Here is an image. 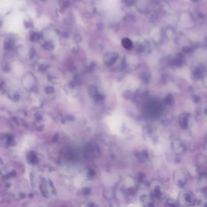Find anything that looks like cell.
<instances>
[{
  "instance_id": "24",
  "label": "cell",
  "mask_w": 207,
  "mask_h": 207,
  "mask_svg": "<svg viewBox=\"0 0 207 207\" xmlns=\"http://www.w3.org/2000/svg\"><path fill=\"white\" fill-rule=\"evenodd\" d=\"M62 35L63 37H67L68 36V33H67V32H63V33H62Z\"/></svg>"
},
{
  "instance_id": "6",
  "label": "cell",
  "mask_w": 207,
  "mask_h": 207,
  "mask_svg": "<svg viewBox=\"0 0 207 207\" xmlns=\"http://www.w3.org/2000/svg\"><path fill=\"white\" fill-rule=\"evenodd\" d=\"M42 33L37 32H33L30 36V40L32 42H37L43 38Z\"/></svg>"
},
{
  "instance_id": "7",
  "label": "cell",
  "mask_w": 207,
  "mask_h": 207,
  "mask_svg": "<svg viewBox=\"0 0 207 207\" xmlns=\"http://www.w3.org/2000/svg\"><path fill=\"white\" fill-rule=\"evenodd\" d=\"M121 44L123 48L126 49H129L132 46V41L127 38H123L121 41Z\"/></svg>"
},
{
  "instance_id": "16",
  "label": "cell",
  "mask_w": 207,
  "mask_h": 207,
  "mask_svg": "<svg viewBox=\"0 0 207 207\" xmlns=\"http://www.w3.org/2000/svg\"><path fill=\"white\" fill-rule=\"evenodd\" d=\"M10 69V68L9 66V64L5 63L3 65L2 70L4 72H5V73H8Z\"/></svg>"
},
{
  "instance_id": "21",
  "label": "cell",
  "mask_w": 207,
  "mask_h": 207,
  "mask_svg": "<svg viewBox=\"0 0 207 207\" xmlns=\"http://www.w3.org/2000/svg\"><path fill=\"white\" fill-rule=\"evenodd\" d=\"M79 47H75L73 48L72 50V52L73 53H77L79 51Z\"/></svg>"
},
{
  "instance_id": "1",
  "label": "cell",
  "mask_w": 207,
  "mask_h": 207,
  "mask_svg": "<svg viewBox=\"0 0 207 207\" xmlns=\"http://www.w3.org/2000/svg\"><path fill=\"white\" fill-rule=\"evenodd\" d=\"M179 204H182L185 207H190L193 206L196 202L195 195L191 192L185 191L181 192L179 196Z\"/></svg>"
},
{
  "instance_id": "23",
  "label": "cell",
  "mask_w": 207,
  "mask_h": 207,
  "mask_svg": "<svg viewBox=\"0 0 207 207\" xmlns=\"http://www.w3.org/2000/svg\"><path fill=\"white\" fill-rule=\"evenodd\" d=\"M3 86V83L2 81V80L0 79V91L2 90Z\"/></svg>"
},
{
  "instance_id": "9",
  "label": "cell",
  "mask_w": 207,
  "mask_h": 207,
  "mask_svg": "<svg viewBox=\"0 0 207 207\" xmlns=\"http://www.w3.org/2000/svg\"><path fill=\"white\" fill-rule=\"evenodd\" d=\"M179 203L178 202L173 199H169L167 200L165 204L166 207H179Z\"/></svg>"
},
{
  "instance_id": "2",
  "label": "cell",
  "mask_w": 207,
  "mask_h": 207,
  "mask_svg": "<svg viewBox=\"0 0 207 207\" xmlns=\"http://www.w3.org/2000/svg\"><path fill=\"white\" fill-rule=\"evenodd\" d=\"M117 54L114 53H109L104 55L103 61L106 66H111L115 63L118 58Z\"/></svg>"
},
{
  "instance_id": "18",
  "label": "cell",
  "mask_w": 207,
  "mask_h": 207,
  "mask_svg": "<svg viewBox=\"0 0 207 207\" xmlns=\"http://www.w3.org/2000/svg\"><path fill=\"white\" fill-rule=\"evenodd\" d=\"M145 177L144 175H139L138 177V181L140 183H143L145 181Z\"/></svg>"
},
{
  "instance_id": "12",
  "label": "cell",
  "mask_w": 207,
  "mask_h": 207,
  "mask_svg": "<svg viewBox=\"0 0 207 207\" xmlns=\"http://www.w3.org/2000/svg\"><path fill=\"white\" fill-rule=\"evenodd\" d=\"M73 39L74 41H75V42L77 43H80L82 41L81 36H80V35L78 34H75V35L73 36Z\"/></svg>"
},
{
  "instance_id": "22",
  "label": "cell",
  "mask_w": 207,
  "mask_h": 207,
  "mask_svg": "<svg viewBox=\"0 0 207 207\" xmlns=\"http://www.w3.org/2000/svg\"><path fill=\"white\" fill-rule=\"evenodd\" d=\"M24 24L25 27H26V28H28L30 27V26H31L30 24L28 22H27V21H25L24 22Z\"/></svg>"
},
{
  "instance_id": "5",
  "label": "cell",
  "mask_w": 207,
  "mask_h": 207,
  "mask_svg": "<svg viewBox=\"0 0 207 207\" xmlns=\"http://www.w3.org/2000/svg\"><path fill=\"white\" fill-rule=\"evenodd\" d=\"M14 46V41L11 38H7L5 40L4 43V48L6 51H9L12 49Z\"/></svg>"
},
{
  "instance_id": "10",
  "label": "cell",
  "mask_w": 207,
  "mask_h": 207,
  "mask_svg": "<svg viewBox=\"0 0 207 207\" xmlns=\"http://www.w3.org/2000/svg\"><path fill=\"white\" fill-rule=\"evenodd\" d=\"M60 5L63 8H68L71 5V2L67 0L60 1Z\"/></svg>"
},
{
  "instance_id": "20",
  "label": "cell",
  "mask_w": 207,
  "mask_h": 207,
  "mask_svg": "<svg viewBox=\"0 0 207 207\" xmlns=\"http://www.w3.org/2000/svg\"><path fill=\"white\" fill-rule=\"evenodd\" d=\"M182 49L183 51L185 52V53H189L191 51V48L189 47H183Z\"/></svg>"
},
{
  "instance_id": "13",
  "label": "cell",
  "mask_w": 207,
  "mask_h": 207,
  "mask_svg": "<svg viewBox=\"0 0 207 207\" xmlns=\"http://www.w3.org/2000/svg\"><path fill=\"white\" fill-rule=\"evenodd\" d=\"M36 54V51L35 49L34 48H31L29 51V57L30 59H33L34 57L35 56V55Z\"/></svg>"
},
{
  "instance_id": "8",
  "label": "cell",
  "mask_w": 207,
  "mask_h": 207,
  "mask_svg": "<svg viewBox=\"0 0 207 207\" xmlns=\"http://www.w3.org/2000/svg\"><path fill=\"white\" fill-rule=\"evenodd\" d=\"M42 48L45 50L48 51H53L54 49V46L53 42L51 41H48L45 42L42 45Z\"/></svg>"
},
{
  "instance_id": "3",
  "label": "cell",
  "mask_w": 207,
  "mask_h": 207,
  "mask_svg": "<svg viewBox=\"0 0 207 207\" xmlns=\"http://www.w3.org/2000/svg\"><path fill=\"white\" fill-rule=\"evenodd\" d=\"M154 200L150 196L148 197L147 195H143L141 197V200L144 207H157Z\"/></svg>"
},
{
  "instance_id": "26",
  "label": "cell",
  "mask_w": 207,
  "mask_h": 207,
  "mask_svg": "<svg viewBox=\"0 0 207 207\" xmlns=\"http://www.w3.org/2000/svg\"><path fill=\"white\" fill-rule=\"evenodd\" d=\"M2 25V22L0 20V26H1Z\"/></svg>"
},
{
  "instance_id": "19",
  "label": "cell",
  "mask_w": 207,
  "mask_h": 207,
  "mask_svg": "<svg viewBox=\"0 0 207 207\" xmlns=\"http://www.w3.org/2000/svg\"><path fill=\"white\" fill-rule=\"evenodd\" d=\"M53 91H54V89L53 88V87L50 86L47 87L45 89V92L48 94L52 93L53 92Z\"/></svg>"
},
{
  "instance_id": "15",
  "label": "cell",
  "mask_w": 207,
  "mask_h": 207,
  "mask_svg": "<svg viewBox=\"0 0 207 207\" xmlns=\"http://www.w3.org/2000/svg\"><path fill=\"white\" fill-rule=\"evenodd\" d=\"M48 66L45 64H41L39 66V70L40 71L43 72L46 70L48 68Z\"/></svg>"
},
{
  "instance_id": "14",
  "label": "cell",
  "mask_w": 207,
  "mask_h": 207,
  "mask_svg": "<svg viewBox=\"0 0 207 207\" xmlns=\"http://www.w3.org/2000/svg\"><path fill=\"white\" fill-rule=\"evenodd\" d=\"M89 92L90 94L92 95H95L96 94L97 89L96 87L94 86H91L89 88Z\"/></svg>"
},
{
  "instance_id": "17",
  "label": "cell",
  "mask_w": 207,
  "mask_h": 207,
  "mask_svg": "<svg viewBox=\"0 0 207 207\" xmlns=\"http://www.w3.org/2000/svg\"><path fill=\"white\" fill-rule=\"evenodd\" d=\"M96 27H97V30L99 31H102L104 28V24L101 22H99L97 23V25H96Z\"/></svg>"
},
{
  "instance_id": "11",
  "label": "cell",
  "mask_w": 207,
  "mask_h": 207,
  "mask_svg": "<svg viewBox=\"0 0 207 207\" xmlns=\"http://www.w3.org/2000/svg\"><path fill=\"white\" fill-rule=\"evenodd\" d=\"M96 66V63L95 62L92 61L91 62L88 68V71L89 72H92L94 70Z\"/></svg>"
},
{
  "instance_id": "4",
  "label": "cell",
  "mask_w": 207,
  "mask_h": 207,
  "mask_svg": "<svg viewBox=\"0 0 207 207\" xmlns=\"http://www.w3.org/2000/svg\"><path fill=\"white\" fill-rule=\"evenodd\" d=\"M162 192L159 187L157 186L154 189V190L152 192L150 195V197L153 199H159L162 196Z\"/></svg>"
},
{
  "instance_id": "25",
  "label": "cell",
  "mask_w": 207,
  "mask_h": 207,
  "mask_svg": "<svg viewBox=\"0 0 207 207\" xmlns=\"http://www.w3.org/2000/svg\"><path fill=\"white\" fill-rule=\"evenodd\" d=\"M125 3L128 5H131V4L132 5L133 2L132 1H129V0H128V1H125Z\"/></svg>"
}]
</instances>
